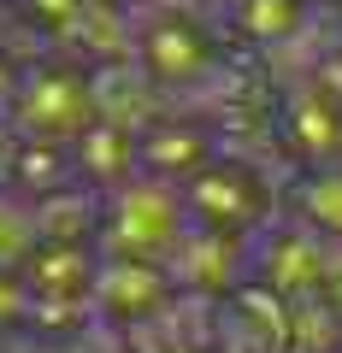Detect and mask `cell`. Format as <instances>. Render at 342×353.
Wrapping results in <instances>:
<instances>
[{
    "label": "cell",
    "mask_w": 342,
    "mask_h": 353,
    "mask_svg": "<svg viewBox=\"0 0 342 353\" xmlns=\"http://www.w3.org/2000/svg\"><path fill=\"white\" fill-rule=\"evenodd\" d=\"M189 194H178V183H118L113 201L101 212V236H106V253L113 259H142V265H160L183 248L189 236Z\"/></svg>",
    "instance_id": "cell-1"
},
{
    "label": "cell",
    "mask_w": 342,
    "mask_h": 353,
    "mask_svg": "<svg viewBox=\"0 0 342 353\" xmlns=\"http://www.w3.org/2000/svg\"><path fill=\"white\" fill-rule=\"evenodd\" d=\"M18 124L41 141H59V136H89L95 124V94L83 77L71 71H41L24 83L18 94Z\"/></svg>",
    "instance_id": "cell-2"
},
{
    "label": "cell",
    "mask_w": 342,
    "mask_h": 353,
    "mask_svg": "<svg viewBox=\"0 0 342 353\" xmlns=\"http://www.w3.org/2000/svg\"><path fill=\"white\" fill-rule=\"evenodd\" d=\"M165 271L160 265H142V259H106L101 277H95V306L113 312L118 324H142L148 312H165L171 306V289H165Z\"/></svg>",
    "instance_id": "cell-3"
},
{
    "label": "cell",
    "mask_w": 342,
    "mask_h": 353,
    "mask_svg": "<svg viewBox=\"0 0 342 353\" xmlns=\"http://www.w3.org/2000/svg\"><path fill=\"white\" fill-rule=\"evenodd\" d=\"M189 212L201 218L207 230H218V236H242V230L260 218V189H254L242 171H218V165H207L201 176L189 183Z\"/></svg>",
    "instance_id": "cell-4"
},
{
    "label": "cell",
    "mask_w": 342,
    "mask_h": 353,
    "mask_svg": "<svg viewBox=\"0 0 342 353\" xmlns=\"http://www.w3.org/2000/svg\"><path fill=\"white\" fill-rule=\"evenodd\" d=\"M41 253V230H36V206L0 194V271H12L18 259H36Z\"/></svg>",
    "instance_id": "cell-5"
},
{
    "label": "cell",
    "mask_w": 342,
    "mask_h": 353,
    "mask_svg": "<svg viewBox=\"0 0 342 353\" xmlns=\"http://www.w3.org/2000/svg\"><path fill=\"white\" fill-rule=\"evenodd\" d=\"M301 212L325 241H342V171H313L301 183Z\"/></svg>",
    "instance_id": "cell-6"
},
{
    "label": "cell",
    "mask_w": 342,
    "mask_h": 353,
    "mask_svg": "<svg viewBox=\"0 0 342 353\" xmlns=\"http://www.w3.org/2000/svg\"><path fill=\"white\" fill-rule=\"evenodd\" d=\"M30 312H36V294H30V283L12 277V271H0V330L24 324Z\"/></svg>",
    "instance_id": "cell-7"
},
{
    "label": "cell",
    "mask_w": 342,
    "mask_h": 353,
    "mask_svg": "<svg viewBox=\"0 0 342 353\" xmlns=\"http://www.w3.org/2000/svg\"><path fill=\"white\" fill-rule=\"evenodd\" d=\"M319 294H325V301L336 306V318H342V241H325V283H319Z\"/></svg>",
    "instance_id": "cell-8"
}]
</instances>
